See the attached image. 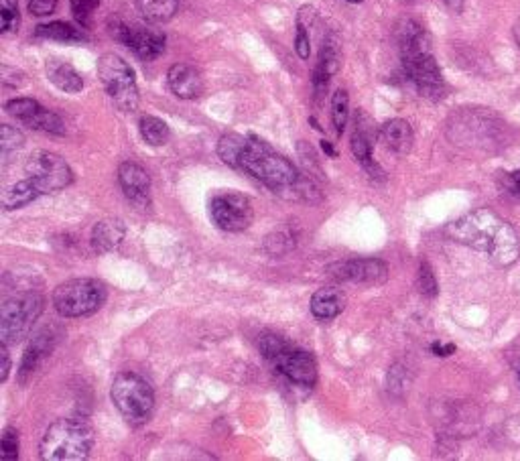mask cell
<instances>
[{
  "label": "cell",
  "mask_w": 520,
  "mask_h": 461,
  "mask_svg": "<svg viewBox=\"0 0 520 461\" xmlns=\"http://www.w3.org/2000/svg\"><path fill=\"white\" fill-rule=\"evenodd\" d=\"M289 346H291V344H289L283 336L273 334V332L263 334V336H260V340H258V348H260V352H263V356H265L269 362H273V360H275L281 352H285Z\"/></svg>",
  "instance_id": "32"
},
{
  "label": "cell",
  "mask_w": 520,
  "mask_h": 461,
  "mask_svg": "<svg viewBox=\"0 0 520 461\" xmlns=\"http://www.w3.org/2000/svg\"><path fill=\"white\" fill-rule=\"evenodd\" d=\"M25 173L39 187L41 193L65 189L74 181V171L63 157L51 151H35L25 165Z\"/></svg>",
  "instance_id": "9"
},
{
  "label": "cell",
  "mask_w": 520,
  "mask_h": 461,
  "mask_svg": "<svg viewBox=\"0 0 520 461\" xmlns=\"http://www.w3.org/2000/svg\"><path fill=\"white\" fill-rule=\"evenodd\" d=\"M273 364L281 374H285L291 382L299 386L311 388L317 382V364L315 358L309 352H303L295 346H289L285 352H281Z\"/></svg>",
  "instance_id": "13"
},
{
  "label": "cell",
  "mask_w": 520,
  "mask_h": 461,
  "mask_svg": "<svg viewBox=\"0 0 520 461\" xmlns=\"http://www.w3.org/2000/svg\"><path fill=\"white\" fill-rule=\"evenodd\" d=\"M39 195H43L39 191V187L33 183V179H25V181H19L15 185H11L9 189H5L3 193V208L5 210H19V208H25L29 206L31 202H35Z\"/></svg>",
  "instance_id": "22"
},
{
  "label": "cell",
  "mask_w": 520,
  "mask_h": 461,
  "mask_svg": "<svg viewBox=\"0 0 520 461\" xmlns=\"http://www.w3.org/2000/svg\"><path fill=\"white\" fill-rule=\"evenodd\" d=\"M447 236L486 254L496 267H510L520 256L514 228L492 210H476L447 226Z\"/></svg>",
  "instance_id": "2"
},
{
  "label": "cell",
  "mask_w": 520,
  "mask_h": 461,
  "mask_svg": "<svg viewBox=\"0 0 520 461\" xmlns=\"http://www.w3.org/2000/svg\"><path fill=\"white\" fill-rule=\"evenodd\" d=\"M57 344V336H53V329H43V332L35 334L25 350L21 368H19V382L27 384V380L35 374V370L41 366V362L53 352Z\"/></svg>",
  "instance_id": "17"
},
{
  "label": "cell",
  "mask_w": 520,
  "mask_h": 461,
  "mask_svg": "<svg viewBox=\"0 0 520 461\" xmlns=\"http://www.w3.org/2000/svg\"><path fill=\"white\" fill-rule=\"evenodd\" d=\"M218 157L234 167L242 169L260 183H265L275 193L291 191V197L303 195L309 200V183L301 179L299 171L291 161L279 155L273 147L256 137H242L236 133L224 135L218 141Z\"/></svg>",
  "instance_id": "1"
},
{
  "label": "cell",
  "mask_w": 520,
  "mask_h": 461,
  "mask_svg": "<svg viewBox=\"0 0 520 461\" xmlns=\"http://www.w3.org/2000/svg\"><path fill=\"white\" fill-rule=\"evenodd\" d=\"M25 145V137L21 130L9 126V124H3L0 126V149H3V157L7 159L11 153L23 149Z\"/></svg>",
  "instance_id": "33"
},
{
  "label": "cell",
  "mask_w": 520,
  "mask_h": 461,
  "mask_svg": "<svg viewBox=\"0 0 520 461\" xmlns=\"http://www.w3.org/2000/svg\"><path fill=\"white\" fill-rule=\"evenodd\" d=\"M346 307V295L338 287H321L311 297V313L317 319H334L338 317Z\"/></svg>",
  "instance_id": "19"
},
{
  "label": "cell",
  "mask_w": 520,
  "mask_h": 461,
  "mask_svg": "<svg viewBox=\"0 0 520 461\" xmlns=\"http://www.w3.org/2000/svg\"><path fill=\"white\" fill-rule=\"evenodd\" d=\"M124 238V224L120 220H102L92 230V248L100 254L120 246Z\"/></svg>",
  "instance_id": "21"
},
{
  "label": "cell",
  "mask_w": 520,
  "mask_h": 461,
  "mask_svg": "<svg viewBox=\"0 0 520 461\" xmlns=\"http://www.w3.org/2000/svg\"><path fill=\"white\" fill-rule=\"evenodd\" d=\"M350 118V96L346 90H338L332 98V122L336 126V133L342 135L346 130Z\"/></svg>",
  "instance_id": "29"
},
{
  "label": "cell",
  "mask_w": 520,
  "mask_h": 461,
  "mask_svg": "<svg viewBox=\"0 0 520 461\" xmlns=\"http://www.w3.org/2000/svg\"><path fill=\"white\" fill-rule=\"evenodd\" d=\"M47 78L49 82L59 88L61 92L68 94H78L84 90V80L82 76L74 70V65L61 59H49L47 61Z\"/></svg>",
  "instance_id": "20"
},
{
  "label": "cell",
  "mask_w": 520,
  "mask_h": 461,
  "mask_svg": "<svg viewBox=\"0 0 520 461\" xmlns=\"http://www.w3.org/2000/svg\"><path fill=\"white\" fill-rule=\"evenodd\" d=\"M23 80H25V76L21 74V72H17V70H11V68H3V82L7 84V86H13V88H17V86H21L23 84Z\"/></svg>",
  "instance_id": "40"
},
{
  "label": "cell",
  "mask_w": 520,
  "mask_h": 461,
  "mask_svg": "<svg viewBox=\"0 0 520 461\" xmlns=\"http://www.w3.org/2000/svg\"><path fill=\"white\" fill-rule=\"evenodd\" d=\"M110 35L124 43L128 49H133V53L145 61L157 59L165 51V35L149 29V27H139V25H128L120 19L110 21Z\"/></svg>",
  "instance_id": "11"
},
{
  "label": "cell",
  "mask_w": 520,
  "mask_h": 461,
  "mask_svg": "<svg viewBox=\"0 0 520 461\" xmlns=\"http://www.w3.org/2000/svg\"><path fill=\"white\" fill-rule=\"evenodd\" d=\"M72 3V13L76 17V21L82 27H90L92 17L96 13V9L100 7V0H70Z\"/></svg>",
  "instance_id": "34"
},
{
  "label": "cell",
  "mask_w": 520,
  "mask_h": 461,
  "mask_svg": "<svg viewBox=\"0 0 520 461\" xmlns=\"http://www.w3.org/2000/svg\"><path fill=\"white\" fill-rule=\"evenodd\" d=\"M139 128H141V137L151 147H163L171 139V130H169L167 122H163L157 116H143L139 122Z\"/></svg>",
  "instance_id": "26"
},
{
  "label": "cell",
  "mask_w": 520,
  "mask_h": 461,
  "mask_svg": "<svg viewBox=\"0 0 520 461\" xmlns=\"http://www.w3.org/2000/svg\"><path fill=\"white\" fill-rule=\"evenodd\" d=\"M7 348V344H0V382H7L11 372V356Z\"/></svg>",
  "instance_id": "39"
},
{
  "label": "cell",
  "mask_w": 520,
  "mask_h": 461,
  "mask_svg": "<svg viewBox=\"0 0 520 461\" xmlns=\"http://www.w3.org/2000/svg\"><path fill=\"white\" fill-rule=\"evenodd\" d=\"M110 399L120 415L133 425L147 423L155 409V392L151 384L135 372H120L114 378Z\"/></svg>",
  "instance_id": "5"
},
{
  "label": "cell",
  "mask_w": 520,
  "mask_h": 461,
  "mask_svg": "<svg viewBox=\"0 0 520 461\" xmlns=\"http://www.w3.org/2000/svg\"><path fill=\"white\" fill-rule=\"evenodd\" d=\"M45 307V299L35 293H17L0 305V342L11 346L25 340L35 321L41 317Z\"/></svg>",
  "instance_id": "6"
},
{
  "label": "cell",
  "mask_w": 520,
  "mask_h": 461,
  "mask_svg": "<svg viewBox=\"0 0 520 461\" xmlns=\"http://www.w3.org/2000/svg\"><path fill=\"white\" fill-rule=\"evenodd\" d=\"M19 21V0H0V27H3V33H17Z\"/></svg>",
  "instance_id": "31"
},
{
  "label": "cell",
  "mask_w": 520,
  "mask_h": 461,
  "mask_svg": "<svg viewBox=\"0 0 520 461\" xmlns=\"http://www.w3.org/2000/svg\"><path fill=\"white\" fill-rule=\"evenodd\" d=\"M321 147H323V151H325V153H328L330 157H336V151L332 149V145H330L328 141H323V143H321Z\"/></svg>",
  "instance_id": "43"
},
{
  "label": "cell",
  "mask_w": 520,
  "mask_h": 461,
  "mask_svg": "<svg viewBox=\"0 0 520 461\" xmlns=\"http://www.w3.org/2000/svg\"><path fill=\"white\" fill-rule=\"evenodd\" d=\"M419 289L425 297H435L439 293L437 281L429 267V262H421V267H419Z\"/></svg>",
  "instance_id": "36"
},
{
  "label": "cell",
  "mask_w": 520,
  "mask_h": 461,
  "mask_svg": "<svg viewBox=\"0 0 520 461\" xmlns=\"http://www.w3.org/2000/svg\"><path fill=\"white\" fill-rule=\"evenodd\" d=\"M352 153L364 165V169L368 173L374 175V171H378V165L372 159V139L366 133V128L362 126L360 120H356V130H354V135H352Z\"/></svg>",
  "instance_id": "25"
},
{
  "label": "cell",
  "mask_w": 520,
  "mask_h": 461,
  "mask_svg": "<svg viewBox=\"0 0 520 461\" xmlns=\"http://www.w3.org/2000/svg\"><path fill=\"white\" fill-rule=\"evenodd\" d=\"M407 3H419V0H407Z\"/></svg>",
  "instance_id": "46"
},
{
  "label": "cell",
  "mask_w": 520,
  "mask_h": 461,
  "mask_svg": "<svg viewBox=\"0 0 520 461\" xmlns=\"http://www.w3.org/2000/svg\"><path fill=\"white\" fill-rule=\"evenodd\" d=\"M167 82L171 92L181 100H195L204 94V80L200 72L187 63L171 65Z\"/></svg>",
  "instance_id": "16"
},
{
  "label": "cell",
  "mask_w": 520,
  "mask_h": 461,
  "mask_svg": "<svg viewBox=\"0 0 520 461\" xmlns=\"http://www.w3.org/2000/svg\"><path fill=\"white\" fill-rule=\"evenodd\" d=\"M336 281L356 283V285H382L388 279L386 262L378 258H354L336 262L328 269Z\"/></svg>",
  "instance_id": "12"
},
{
  "label": "cell",
  "mask_w": 520,
  "mask_h": 461,
  "mask_svg": "<svg viewBox=\"0 0 520 461\" xmlns=\"http://www.w3.org/2000/svg\"><path fill=\"white\" fill-rule=\"evenodd\" d=\"M179 0H137L139 13L149 23H167L175 17Z\"/></svg>",
  "instance_id": "23"
},
{
  "label": "cell",
  "mask_w": 520,
  "mask_h": 461,
  "mask_svg": "<svg viewBox=\"0 0 520 461\" xmlns=\"http://www.w3.org/2000/svg\"><path fill=\"white\" fill-rule=\"evenodd\" d=\"M380 141L384 143L386 149H390L397 155H409L413 151L415 135H413V128L407 120L393 118V120H388V122L382 124Z\"/></svg>",
  "instance_id": "18"
},
{
  "label": "cell",
  "mask_w": 520,
  "mask_h": 461,
  "mask_svg": "<svg viewBox=\"0 0 520 461\" xmlns=\"http://www.w3.org/2000/svg\"><path fill=\"white\" fill-rule=\"evenodd\" d=\"M106 301V287L98 279H72L53 291V307L61 317H86Z\"/></svg>",
  "instance_id": "7"
},
{
  "label": "cell",
  "mask_w": 520,
  "mask_h": 461,
  "mask_svg": "<svg viewBox=\"0 0 520 461\" xmlns=\"http://www.w3.org/2000/svg\"><path fill=\"white\" fill-rule=\"evenodd\" d=\"M0 449H3V461H15L19 457V431L15 427H5Z\"/></svg>",
  "instance_id": "35"
},
{
  "label": "cell",
  "mask_w": 520,
  "mask_h": 461,
  "mask_svg": "<svg viewBox=\"0 0 520 461\" xmlns=\"http://www.w3.org/2000/svg\"><path fill=\"white\" fill-rule=\"evenodd\" d=\"M315 19V9L313 7H301L297 15V37H295V51L301 59H309L311 53V37L309 29Z\"/></svg>",
  "instance_id": "27"
},
{
  "label": "cell",
  "mask_w": 520,
  "mask_h": 461,
  "mask_svg": "<svg viewBox=\"0 0 520 461\" xmlns=\"http://www.w3.org/2000/svg\"><path fill=\"white\" fill-rule=\"evenodd\" d=\"M118 181H120V187H122L124 195L128 197L130 202H135L139 206L149 202L151 177L141 165H137L133 161H124L118 167Z\"/></svg>",
  "instance_id": "14"
},
{
  "label": "cell",
  "mask_w": 520,
  "mask_h": 461,
  "mask_svg": "<svg viewBox=\"0 0 520 461\" xmlns=\"http://www.w3.org/2000/svg\"><path fill=\"white\" fill-rule=\"evenodd\" d=\"M431 352H433L435 356L447 358V356H451V354L455 352V346H453V344H439V342H435V344L431 346Z\"/></svg>",
  "instance_id": "41"
},
{
  "label": "cell",
  "mask_w": 520,
  "mask_h": 461,
  "mask_svg": "<svg viewBox=\"0 0 520 461\" xmlns=\"http://www.w3.org/2000/svg\"><path fill=\"white\" fill-rule=\"evenodd\" d=\"M500 185H502L504 191H508L510 195L520 197V169H516V171H512V173H506V175L500 179Z\"/></svg>",
  "instance_id": "38"
},
{
  "label": "cell",
  "mask_w": 520,
  "mask_h": 461,
  "mask_svg": "<svg viewBox=\"0 0 520 461\" xmlns=\"http://www.w3.org/2000/svg\"><path fill=\"white\" fill-rule=\"evenodd\" d=\"M5 110L13 118L23 122L25 126H31V122L37 118V114L43 110V106L37 100H33V98H15V100L7 102Z\"/></svg>",
  "instance_id": "28"
},
{
  "label": "cell",
  "mask_w": 520,
  "mask_h": 461,
  "mask_svg": "<svg viewBox=\"0 0 520 461\" xmlns=\"http://www.w3.org/2000/svg\"><path fill=\"white\" fill-rule=\"evenodd\" d=\"M210 216L224 232H244L254 220V210L246 195L236 191H222L212 197Z\"/></svg>",
  "instance_id": "10"
},
{
  "label": "cell",
  "mask_w": 520,
  "mask_h": 461,
  "mask_svg": "<svg viewBox=\"0 0 520 461\" xmlns=\"http://www.w3.org/2000/svg\"><path fill=\"white\" fill-rule=\"evenodd\" d=\"M346 3H352V5H360V3H364V0H346Z\"/></svg>",
  "instance_id": "45"
},
{
  "label": "cell",
  "mask_w": 520,
  "mask_h": 461,
  "mask_svg": "<svg viewBox=\"0 0 520 461\" xmlns=\"http://www.w3.org/2000/svg\"><path fill=\"white\" fill-rule=\"evenodd\" d=\"M94 447V429L82 419H59L47 427L39 457L43 461H82Z\"/></svg>",
  "instance_id": "4"
},
{
  "label": "cell",
  "mask_w": 520,
  "mask_h": 461,
  "mask_svg": "<svg viewBox=\"0 0 520 461\" xmlns=\"http://www.w3.org/2000/svg\"><path fill=\"white\" fill-rule=\"evenodd\" d=\"M37 37L43 39H51V41H61V43H80L86 41L88 37L82 33V29L70 25V23H63V21H53L47 25H39L37 27Z\"/></svg>",
  "instance_id": "24"
},
{
  "label": "cell",
  "mask_w": 520,
  "mask_h": 461,
  "mask_svg": "<svg viewBox=\"0 0 520 461\" xmlns=\"http://www.w3.org/2000/svg\"><path fill=\"white\" fill-rule=\"evenodd\" d=\"M59 0H29V11L35 17H49L57 9Z\"/></svg>",
  "instance_id": "37"
},
{
  "label": "cell",
  "mask_w": 520,
  "mask_h": 461,
  "mask_svg": "<svg viewBox=\"0 0 520 461\" xmlns=\"http://www.w3.org/2000/svg\"><path fill=\"white\" fill-rule=\"evenodd\" d=\"M29 128L41 130V133H47V135H63V133H65L63 120H61L55 112H51V110H47V108H43V110L37 114V118L31 122Z\"/></svg>",
  "instance_id": "30"
},
{
  "label": "cell",
  "mask_w": 520,
  "mask_h": 461,
  "mask_svg": "<svg viewBox=\"0 0 520 461\" xmlns=\"http://www.w3.org/2000/svg\"><path fill=\"white\" fill-rule=\"evenodd\" d=\"M338 70H340V43H338L336 35H330L328 39L323 41L317 68L313 72V92H315V98H321L325 94V90H328V84H330V78Z\"/></svg>",
  "instance_id": "15"
},
{
  "label": "cell",
  "mask_w": 520,
  "mask_h": 461,
  "mask_svg": "<svg viewBox=\"0 0 520 461\" xmlns=\"http://www.w3.org/2000/svg\"><path fill=\"white\" fill-rule=\"evenodd\" d=\"M514 39H516V43L520 47V17L516 19V25H514Z\"/></svg>",
  "instance_id": "44"
},
{
  "label": "cell",
  "mask_w": 520,
  "mask_h": 461,
  "mask_svg": "<svg viewBox=\"0 0 520 461\" xmlns=\"http://www.w3.org/2000/svg\"><path fill=\"white\" fill-rule=\"evenodd\" d=\"M443 3H445L451 11H455V13H460V11L464 9V0H443Z\"/></svg>",
  "instance_id": "42"
},
{
  "label": "cell",
  "mask_w": 520,
  "mask_h": 461,
  "mask_svg": "<svg viewBox=\"0 0 520 461\" xmlns=\"http://www.w3.org/2000/svg\"><path fill=\"white\" fill-rule=\"evenodd\" d=\"M98 76L118 110L130 114L139 108V88L135 72L130 70V65L122 57L114 53H104L98 59Z\"/></svg>",
  "instance_id": "8"
},
{
  "label": "cell",
  "mask_w": 520,
  "mask_h": 461,
  "mask_svg": "<svg viewBox=\"0 0 520 461\" xmlns=\"http://www.w3.org/2000/svg\"><path fill=\"white\" fill-rule=\"evenodd\" d=\"M397 41L407 78L425 98L441 100L445 94V82L433 57L427 31L417 21L407 19L397 27Z\"/></svg>",
  "instance_id": "3"
}]
</instances>
